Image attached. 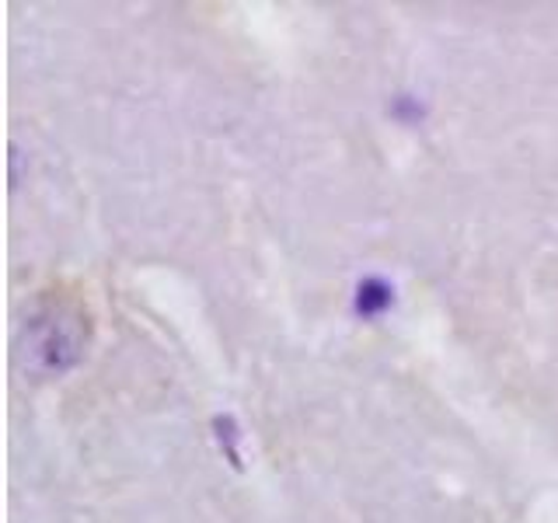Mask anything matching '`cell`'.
Listing matches in <instances>:
<instances>
[{
    "mask_svg": "<svg viewBox=\"0 0 558 523\" xmlns=\"http://www.w3.org/2000/svg\"><path fill=\"white\" fill-rule=\"evenodd\" d=\"M87 342V314L81 304L63 301V296H43L35 311L25 318V342L22 353L32 370L39 374H63L77 363Z\"/></svg>",
    "mask_w": 558,
    "mask_h": 523,
    "instance_id": "obj_1",
    "label": "cell"
},
{
    "mask_svg": "<svg viewBox=\"0 0 558 523\" xmlns=\"http://www.w3.org/2000/svg\"><path fill=\"white\" fill-rule=\"evenodd\" d=\"M391 304V287L388 283H380V279H366V283H360V301L356 307L363 314H377Z\"/></svg>",
    "mask_w": 558,
    "mask_h": 523,
    "instance_id": "obj_2",
    "label": "cell"
}]
</instances>
